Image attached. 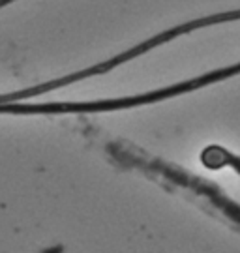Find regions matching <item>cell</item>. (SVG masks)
I'll use <instances>...</instances> for the list:
<instances>
[{
  "instance_id": "6da1fadb",
  "label": "cell",
  "mask_w": 240,
  "mask_h": 253,
  "mask_svg": "<svg viewBox=\"0 0 240 253\" xmlns=\"http://www.w3.org/2000/svg\"><path fill=\"white\" fill-rule=\"evenodd\" d=\"M240 73V64L229 66V68H222V70H216L206 75H201L197 79H190V81L178 83V84H171L167 88H161V90L146 92V94H139V96H130V98H115V100H99L96 101V111H118V109H130L135 105H146V103H156V101L167 100L178 94H186V92L197 90V88H203L206 84H212L222 79H229L233 75Z\"/></svg>"
}]
</instances>
